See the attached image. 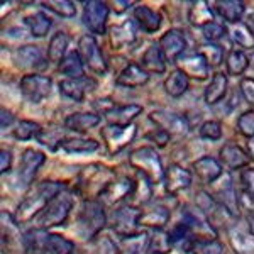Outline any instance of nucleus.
<instances>
[{
	"label": "nucleus",
	"instance_id": "1",
	"mask_svg": "<svg viewBox=\"0 0 254 254\" xmlns=\"http://www.w3.org/2000/svg\"><path fill=\"white\" fill-rule=\"evenodd\" d=\"M61 191H64V183L53 182V180H46V182H39L31 187L27 195L20 200L15 210V219L17 222H29V220H36L41 212H44L49 203L58 196Z\"/></svg>",
	"mask_w": 254,
	"mask_h": 254
},
{
	"label": "nucleus",
	"instance_id": "2",
	"mask_svg": "<svg viewBox=\"0 0 254 254\" xmlns=\"http://www.w3.org/2000/svg\"><path fill=\"white\" fill-rule=\"evenodd\" d=\"M107 225L105 208L98 200H85L75 222V232L85 243L98 239V234Z\"/></svg>",
	"mask_w": 254,
	"mask_h": 254
},
{
	"label": "nucleus",
	"instance_id": "3",
	"mask_svg": "<svg viewBox=\"0 0 254 254\" xmlns=\"http://www.w3.org/2000/svg\"><path fill=\"white\" fill-rule=\"evenodd\" d=\"M129 165L137 171L139 175H142L144 178L149 180L153 185L165 182L166 170L161 163V158L156 153V149L151 146H142L134 149L129 154Z\"/></svg>",
	"mask_w": 254,
	"mask_h": 254
},
{
	"label": "nucleus",
	"instance_id": "4",
	"mask_svg": "<svg viewBox=\"0 0 254 254\" xmlns=\"http://www.w3.org/2000/svg\"><path fill=\"white\" fill-rule=\"evenodd\" d=\"M114 180V171L104 165H88L80 171L78 180H76V190L87 200H95L93 196H100L110 182Z\"/></svg>",
	"mask_w": 254,
	"mask_h": 254
},
{
	"label": "nucleus",
	"instance_id": "5",
	"mask_svg": "<svg viewBox=\"0 0 254 254\" xmlns=\"http://www.w3.org/2000/svg\"><path fill=\"white\" fill-rule=\"evenodd\" d=\"M73 203H75L73 193H69L68 190L61 191V193L44 208V212H41V214L36 217V224H34L36 229L48 231V229L58 227V225L64 224V220L68 219L69 212H71V208H73Z\"/></svg>",
	"mask_w": 254,
	"mask_h": 254
},
{
	"label": "nucleus",
	"instance_id": "6",
	"mask_svg": "<svg viewBox=\"0 0 254 254\" xmlns=\"http://www.w3.org/2000/svg\"><path fill=\"white\" fill-rule=\"evenodd\" d=\"M78 53L83 60V64L87 66L93 75L104 76L109 71V64L105 60L102 48L98 46L95 36L92 34H85L81 36L78 41Z\"/></svg>",
	"mask_w": 254,
	"mask_h": 254
},
{
	"label": "nucleus",
	"instance_id": "7",
	"mask_svg": "<svg viewBox=\"0 0 254 254\" xmlns=\"http://www.w3.org/2000/svg\"><path fill=\"white\" fill-rule=\"evenodd\" d=\"M20 93L31 104H41L43 100L51 95L53 81L49 76L41 75V73H29L20 78L19 83Z\"/></svg>",
	"mask_w": 254,
	"mask_h": 254
},
{
	"label": "nucleus",
	"instance_id": "8",
	"mask_svg": "<svg viewBox=\"0 0 254 254\" xmlns=\"http://www.w3.org/2000/svg\"><path fill=\"white\" fill-rule=\"evenodd\" d=\"M137 134L136 126H127V127H119V126H105L100 129V136L104 139L105 147H107L110 156L122 153L130 142L134 141Z\"/></svg>",
	"mask_w": 254,
	"mask_h": 254
},
{
	"label": "nucleus",
	"instance_id": "9",
	"mask_svg": "<svg viewBox=\"0 0 254 254\" xmlns=\"http://www.w3.org/2000/svg\"><path fill=\"white\" fill-rule=\"evenodd\" d=\"M110 5L102 0H88L83 5V20L85 27L92 32V36H102L107 32Z\"/></svg>",
	"mask_w": 254,
	"mask_h": 254
},
{
	"label": "nucleus",
	"instance_id": "10",
	"mask_svg": "<svg viewBox=\"0 0 254 254\" xmlns=\"http://www.w3.org/2000/svg\"><path fill=\"white\" fill-rule=\"evenodd\" d=\"M182 222L190 229V232L196 241H215L217 239V229L208 222V219L196 207L185 208L182 215Z\"/></svg>",
	"mask_w": 254,
	"mask_h": 254
},
{
	"label": "nucleus",
	"instance_id": "11",
	"mask_svg": "<svg viewBox=\"0 0 254 254\" xmlns=\"http://www.w3.org/2000/svg\"><path fill=\"white\" fill-rule=\"evenodd\" d=\"M136 188V180H130L127 176H119L110 182V185L105 188L98 196V202L104 207H114L117 203L124 202L126 198L132 196Z\"/></svg>",
	"mask_w": 254,
	"mask_h": 254
},
{
	"label": "nucleus",
	"instance_id": "12",
	"mask_svg": "<svg viewBox=\"0 0 254 254\" xmlns=\"http://www.w3.org/2000/svg\"><path fill=\"white\" fill-rule=\"evenodd\" d=\"M149 121L153 122L158 129H163L173 136H185L190 129L187 117L183 114H176V112H168V110H154L149 114Z\"/></svg>",
	"mask_w": 254,
	"mask_h": 254
},
{
	"label": "nucleus",
	"instance_id": "13",
	"mask_svg": "<svg viewBox=\"0 0 254 254\" xmlns=\"http://www.w3.org/2000/svg\"><path fill=\"white\" fill-rule=\"evenodd\" d=\"M139 219H141V208L134 205H122L114 212L112 229L117 236L129 237L137 232Z\"/></svg>",
	"mask_w": 254,
	"mask_h": 254
},
{
	"label": "nucleus",
	"instance_id": "14",
	"mask_svg": "<svg viewBox=\"0 0 254 254\" xmlns=\"http://www.w3.org/2000/svg\"><path fill=\"white\" fill-rule=\"evenodd\" d=\"M46 163V154L41 153L38 149H26L22 153L19 163L17 180L20 187H31L38 175L39 168Z\"/></svg>",
	"mask_w": 254,
	"mask_h": 254
},
{
	"label": "nucleus",
	"instance_id": "15",
	"mask_svg": "<svg viewBox=\"0 0 254 254\" xmlns=\"http://www.w3.org/2000/svg\"><path fill=\"white\" fill-rule=\"evenodd\" d=\"M175 63H176V69L183 71L188 78H191V80H207L208 68H210V66H208L207 60L203 58L198 51H196V53H185V55L180 56Z\"/></svg>",
	"mask_w": 254,
	"mask_h": 254
},
{
	"label": "nucleus",
	"instance_id": "16",
	"mask_svg": "<svg viewBox=\"0 0 254 254\" xmlns=\"http://www.w3.org/2000/svg\"><path fill=\"white\" fill-rule=\"evenodd\" d=\"M215 193H217V200L219 203L225 208L231 217H239L241 214V207H239V196H237L234 182L229 175H222L220 176L219 185L215 187Z\"/></svg>",
	"mask_w": 254,
	"mask_h": 254
},
{
	"label": "nucleus",
	"instance_id": "17",
	"mask_svg": "<svg viewBox=\"0 0 254 254\" xmlns=\"http://www.w3.org/2000/svg\"><path fill=\"white\" fill-rule=\"evenodd\" d=\"M46 60L44 53L41 51V48L34 46V44H26L20 46L14 51V63L19 68L27 69V71H39V69L46 68Z\"/></svg>",
	"mask_w": 254,
	"mask_h": 254
},
{
	"label": "nucleus",
	"instance_id": "18",
	"mask_svg": "<svg viewBox=\"0 0 254 254\" xmlns=\"http://www.w3.org/2000/svg\"><path fill=\"white\" fill-rule=\"evenodd\" d=\"M166 61H176L187 51V38L180 29H170L161 36L158 43Z\"/></svg>",
	"mask_w": 254,
	"mask_h": 254
},
{
	"label": "nucleus",
	"instance_id": "19",
	"mask_svg": "<svg viewBox=\"0 0 254 254\" xmlns=\"http://www.w3.org/2000/svg\"><path fill=\"white\" fill-rule=\"evenodd\" d=\"M58 88H60L61 95L69 98V100L83 102L85 97L90 95V93L97 88V81L92 78H87V76H83V78H75V80L64 78L58 83Z\"/></svg>",
	"mask_w": 254,
	"mask_h": 254
},
{
	"label": "nucleus",
	"instance_id": "20",
	"mask_svg": "<svg viewBox=\"0 0 254 254\" xmlns=\"http://www.w3.org/2000/svg\"><path fill=\"white\" fill-rule=\"evenodd\" d=\"M195 207L207 217L208 222H210L212 225H214V222H219V224L224 225L225 217H231L227 212H225V208L219 203V200H217L214 195L208 193V191H198V193H196Z\"/></svg>",
	"mask_w": 254,
	"mask_h": 254
},
{
	"label": "nucleus",
	"instance_id": "21",
	"mask_svg": "<svg viewBox=\"0 0 254 254\" xmlns=\"http://www.w3.org/2000/svg\"><path fill=\"white\" fill-rule=\"evenodd\" d=\"M193 182V176L187 168L180 166V165H171L168 166L166 175H165V190L166 193L176 195L180 191L187 190L188 187Z\"/></svg>",
	"mask_w": 254,
	"mask_h": 254
},
{
	"label": "nucleus",
	"instance_id": "22",
	"mask_svg": "<svg viewBox=\"0 0 254 254\" xmlns=\"http://www.w3.org/2000/svg\"><path fill=\"white\" fill-rule=\"evenodd\" d=\"M137 26L132 19H127L124 22L116 24L109 29V38H110V46L114 49L126 48L129 44H132L137 38Z\"/></svg>",
	"mask_w": 254,
	"mask_h": 254
},
{
	"label": "nucleus",
	"instance_id": "23",
	"mask_svg": "<svg viewBox=\"0 0 254 254\" xmlns=\"http://www.w3.org/2000/svg\"><path fill=\"white\" fill-rule=\"evenodd\" d=\"M141 112H142V107L137 104L112 105L107 112H104V116L110 126L127 127V126H132V121L141 116Z\"/></svg>",
	"mask_w": 254,
	"mask_h": 254
},
{
	"label": "nucleus",
	"instance_id": "24",
	"mask_svg": "<svg viewBox=\"0 0 254 254\" xmlns=\"http://www.w3.org/2000/svg\"><path fill=\"white\" fill-rule=\"evenodd\" d=\"M149 81V73L137 63H129L122 68V71L117 75L116 83L122 88H137L144 87Z\"/></svg>",
	"mask_w": 254,
	"mask_h": 254
},
{
	"label": "nucleus",
	"instance_id": "25",
	"mask_svg": "<svg viewBox=\"0 0 254 254\" xmlns=\"http://www.w3.org/2000/svg\"><path fill=\"white\" fill-rule=\"evenodd\" d=\"M168 220H170V210L163 203H146L144 208H141L139 225H146L154 231L165 227Z\"/></svg>",
	"mask_w": 254,
	"mask_h": 254
},
{
	"label": "nucleus",
	"instance_id": "26",
	"mask_svg": "<svg viewBox=\"0 0 254 254\" xmlns=\"http://www.w3.org/2000/svg\"><path fill=\"white\" fill-rule=\"evenodd\" d=\"M132 20L141 31L154 34L161 27V15L147 5H136L132 10Z\"/></svg>",
	"mask_w": 254,
	"mask_h": 254
},
{
	"label": "nucleus",
	"instance_id": "27",
	"mask_svg": "<svg viewBox=\"0 0 254 254\" xmlns=\"http://www.w3.org/2000/svg\"><path fill=\"white\" fill-rule=\"evenodd\" d=\"M220 163L222 166H225L227 170H241L243 166H246L249 163V156L248 153L241 147L239 144H234V142H227L220 147Z\"/></svg>",
	"mask_w": 254,
	"mask_h": 254
},
{
	"label": "nucleus",
	"instance_id": "28",
	"mask_svg": "<svg viewBox=\"0 0 254 254\" xmlns=\"http://www.w3.org/2000/svg\"><path fill=\"white\" fill-rule=\"evenodd\" d=\"M193 173L203 183H215L222 176V163L212 156L198 158L193 163Z\"/></svg>",
	"mask_w": 254,
	"mask_h": 254
},
{
	"label": "nucleus",
	"instance_id": "29",
	"mask_svg": "<svg viewBox=\"0 0 254 254\" xmlns=\"http://www.w3.org/2000/svg\"><path fill=\"white\" fill-rule=\"evenodd\" d=\"M102 122V116L97 112H75L64 119V127L75 132H87Z\"/></svg>",
	"mask_w": 254,
	"mask_h": 254
},
{
	"label": "nucleus",
	"instance_id": "30",
	"mask_svg": "<svg viewBox=\"0 0 254 254\" xmlns=\"http://www.w3.org/2000/svg\"><path fill=\"white\" fill-rule=\"evenodd\" d=\"M212 9L224 20L237 24L246 12V3L243 0H215V2H212Z\"/></svg>",
	"mask_w": 254,
	"mask_h": 254
},
{
	"label": "nucleus",
	"instance_id": "31",
	"mask_svg": "<svg viewBox=\"0 0 254 254\" xmlns=\"http://www.w3.org/2000/svg\"><path fill=\"white\" fill-rule=\"evenodd\" d=\"M227 76L224 75V73L217 71L214 76H212V80L208 81L205 92H203V102H205L207 105H215L219 104V102L224 100L225 93H227Z\"/></svg>",
	"mask_w": 254,
	"mask_h": 254
},
{
	"label": "nucleus",
	"instance_id": "32",
	"mask_svg": "<svg viewBox=\"0 0 254 254\" xmlns=\"http://www.w3.org/2000/svg\"><path fill=\"white\" fill-rule=\"evenodd\" d=\"M69 43H71V38H69L68 32H64V31L56 32V34L51 38V41H49V44H48V53H46L48 61L60 64L61 61H63L64 56L69 53L68 51Z\"/></svg>",
	"mask_w": 254,
	"mask_h": 254
},
{
	"label": "nucleus",
	"instance_id": "33",
	"mask_svg": "<svg viewBox=\"0 0 254 254\" xmlns=\"http://www.w3.org/2000/svg\"><path fill=\"white\" fill-rule=\"evenodd\" d=\"M149 253V234L136 232L129 237H122L119 243V254H147Z\"/></svg>",
	"mask_w": 254,
	"mask_h": 254
},
{
	"label": "nucleus",
	"instance_id": "34",
	"mask_svg": "<svg viewBox=\"0 0 254 254\" xmlns=\"http://www.w3.org/2000/svg\"><path fill=\"white\" fill-rule=\"evenodd\" d=\"M141 66L144 68L147 73H156V75L166 71V58L163 56L158 44H149L146 51L142 53Z\"/></svg>",
	"mask_w": 254,
	"mask_h": 254
},
{
	"label": "nucleus",
	"instance_id": "35",
	"mask_svg": "<svg viewBox=\"0 0 254 254\" xmlns=\"http://www.w3.org/2000/svg\"><path fill=\"white\" fill-rule=\"evenodd\" d=\"M229 243L236 254H254V236L241 227L229 229Z\"/></svg>",
	"mask_w": 254,
	"mask_h": 254
},
{
	"label": "nucleus",
	"instance_id": "36",
	"mask_svg": "<svg viewBox=\"0 0 254 254\" xmlns=\"http://www.w3.org/2000/svg\"><path fill=\"white\" fill-rule=\"evenodd\" d=\"M60 149L68 154H90L98 149V141L90 137H66L60 144Z\"/></svg>",
	"mask_w": 254,
	"mask_h": 254
},
{
	"label": "nucleus",
	"instance_id": "37",
	"mask_svg": "<svg viewBox=\"0 0 254 254\" xmlns=\"http://www.w3.org/2000/svg\"><path fill=\"white\" fill-rule=\"evenodd\" d=\"M58 71L69 80L83 78V60L78 51H69L58 64Z\"/></svg>",
	"mask_w": 254,
	"mask_h": 254
},
{
	"label": "nucleus",
	"instance_id": "38",
	"mask_svg": "<svg viewBox=\"0 0 254 254\" xmlns=\"http://www.w3.org/2000/svg\"><path fill=\"white\" fill-rule=\"evenodd\" d=\"M163 85H165V92L168 95L173 98H180L182 95H185L188 87H190V78H188L183 71L175 69V71H171L170 75L166 76Z\"/></svg>",
	"mask_w": 254,
	"mask_h": 254
},
{
	"label": "nucleus",
	"instance_id": "39",
	"mask_svg": "<svg viewBox=\"0 0 254 254\" xmlns=\"http://www.w3.org/2000/svg\"><path fill=\"white\" fill-rule=\"evenodd\" d=\"M173 237L165 229H154L149 234V254H170L173 251Z\"/></svg>",
	"mask_w": 254,
	"mask_h": 254
},
{
	"label": "nucleus",
	"instance_id": "40",
	"mask_svg": "<svg viewBox=\"0 0 254 254\" xmlns=\"http://www.w3.org/2000/svg\"><path fill=\"white\" fill-rule=\"evenodd\" d=\"M24 24H26L31 36H34V38H44V36H48L49 29H51L53 20L46 14H43V12H38V14L24 17Z\"/></svg>",
	"mask_w": 254,
	"mask_h": 254
},
{
	"label": "nucleus",
	"instance_id": "41",
	"mask_svg": "<svg viewBox=\"0 0 254 254\" xmlns=\"http://www.w3.org/2000/svg\"><path fill=\"white\" fill-rule=\"evenodd\" d=\"M190 22L196 27H205L207 24L214 22V12H212V7L208 5L207 2H202V0H196V2L191 3L190 7Z\"/></svg>",
	"mask_w": 254,
	"mask_h": 254
},
{
	"label": "nucleus",
	"instance_id": "42",
	"mask_svg": "<svg viewBox=\"0 0 254 254\" xmlns=\"http://www.w3.org/2000/svg\"><path fill=\"white\" fill-rule=\"evenodd\" d=\"M46 239L48 232L41 231V229H32L31 232H27L24 236V244L22 248L26 249L29 254H46Z\"/></svg>",
	"mask_w": 254,
	"mask_h": 254
},
{
	"label": "nucleus",
	"instance_id": "43",
	"mask_svg": "<svg viewBox=\"0 0 254 254\" xmlns=\"http://www.w3.org/2000/svg\"><path fill=\"white\" fill-rule=\"evenodd\" d=\"M229 36L236 44H239L244 49H254V32L251 27L244 22L231 24L229 27Z\"/></svg>",
	"mask_w": 254,
	"mask_h": 254
},
{
	"label": "nucleus",
	"instance_id": "44",
	"mask_svg": "<svg viewBox=\"0 0 254 254\" xmlns=\"http://www.w3.org/2000/svg\"><path fill=\"white\" fill-rule=\"evenodd\" d=\"M171 237H173V244L176 249H180L182 253H191L195 246V237L185 224L180 222L178 225H175V229L171 231Z\"/></svg>",
	"mask_w": 254,
	"mask_h": 254
},
{
	"label": "nucleus",
	"instance_id": "45",
	"mask_svg": "<svg viewBox=\"0 0 254 254\" xmlns=\"http://www.w3.org/2000/svg\"><path fill=\"white\" fill-rule=\"evenodd\" d=\"M41 5H43V9L53 12L63 19H71L76 14V5L71 0H46V2H41Z\"/></svg>",
	"mask_w": 254,
	"mask_h": 254
},
{
	"label": "nucleus",
	"instance_id": "46",
	"mask_svg": "<svg viewBox=\"0 0 254 254\" xmlns=\"http://www.w3.org/2000/svg\"><path fill=\"white\" fill-rule=\"evenodd\" d=\"M225 66H227L229 75H243L246 68L249 66V58L241 49H232V51H229L227 58H225Z\"/></svg>",
	"mask_w": 254,
	"mask_h": 254
},
{
	"label": "nucleus",
	"instance_id": "47",
	"mask_svg": "<svg viewBox=\"0 0 254 254\" xmlns=\"http://www.w3.org/2000/svg\"><path fill=\"white\" fill-rule=\"evenodd\" d=\"M46 249L49 254H73L75 253V244H73V241L66 239L61 234H48Z\"/></svg>",
	"mask_w": 254,
	"mask_h": 254
},
{
	"label": "nucleus",
	"instance_id": "48",
	"mask_svg": "<svg viewBox=\"0 0 254 254\" xmlns=\"http://www.w3.org/2000/svg\"><path fill=\"white\" fill-rule=\"evenodd\" d=\"M43 130L38 122L34 121H19L14 129V137L17 141H31V139L38 137Z\"/></svg>",
	"mask_w": 254,
	"mask_h": 254
},
{
	"label": "nucleus",
	"instance_id": "49",
	"mask_svg": "<svg viewBox=\"0 0 254 254\" xmlns=\"http://www.w3.org/2000/svg\"><path fill=\"white\" fill-rule=\"evenodd\" d=\"M132 196L136 198V202L146 205V203L151 200V196H153V183H151L147 178H144L142 175L137 173V176H136V188H134Z\"/></svg>",
	"mask_w": 254,
	"mask_h": 254
},
{
	"label": "nucleus",
	"instance_id": "50",
	"mask_svg": "<svg viewBox=\"0 0 254 254\" xmlns=\"http://www.w3.org/2000/svg\"><path fill=\"white\" fill-rule=\"evenodd\" d=\"M198 53L207 60L208 66H219V64L224 61V48L220 46V44L208 43L205 46L200 48Z\"/></svg>",
	"mask_w": 254,
	"mask_h": 254
},
{
	"label": "nucleus",
	"instance_id": "51",
	"mask_svg": "<svg viewBox=\"0 0 254 254\" xmlns=\"http://www.w3.org/2000/svg\"><path fill=\"white\" fill-rule=\"evenodd\" d=\"M198 134L205 141H219L222 137V124L219 121H205L200 126Z\"/></svg>",
	"mask_w": 254,
	"mask_h": 254
},
{
	"label": "nucleus",
	"instance_id": "52",
	"mask_svg": "<svg viewBox=\"0 0 254 254\" xmlns=\"http://www.w3.org/2000/svg\"><path fill=\"white\" fill-rule=\"evenodd\" d=\"M191 254H224V246L219 239L215 241H196Z\"/></svg>",
	"mask_w": 254,
	"mask_h": 254
},
{
	"label": "nucleus",
	"instance_id": "53",
	"mask_svg": "<svg viewBox=\"0 0 254 254\" xmlns=\"http://www.w3.org/2000/svg\"><path fill=\"white\" fill-rule=\"evenodd\" d=\"M237 130L243 134L244 137L254 139V110L241 114L237 119Z\"/></svg>",
	"mask_w": 254,
	"mask_h": 254
},
{
	"label": "nucleus",
	"instance_id": "54",
	"mask_svg": "<svg viewBox=\"0 0 254 254\" xmlns=\"http://www.w3.org/2000/svg\"><path fill=\"white\" fill-rule=\"evenodd\" d=\"M202 32H203V38H205L208 43H215V41H219L220 38L225 36V27L222 24L217 22V20H214V22L207 24L205 27H202Z\"/></svg>",
	"mask_w": 254,
	"mask_h": 254
},
{
	"label": "nucleus",
	"instance_id": "55",
	"mask_svg": "<svg viewBox=\"0 0 254 254\" xmlns=\"http://www.w3.org/2000/svg\"><path fill=\"white\" fill-rule=\"evenodd\" d=\"M93 254H119V246L107 236L98 237V239L95 241Z\"/></svg>",
	"mask_w": 254,
	"mask_h": 254
},
{
	"label": "nucleus",
	"instance_id": "56",
	"mask_svg": "<svg viewBox=\"0 0 254 254\" xmlns=\"http://www.w3.org/2000/svg\"><path fill=\"white\" fill-rule=\"evenodd\" d=\"M241 183H243L246 193L251 196V198H254V166L246 168L243 173H241Z\"/></svg>",
	"mask_w": 254,
	"mask_h": 254
},
{
	"label": "nucleus",
	"instance_id": "57",
	"mask_svg": "<svg viewBox=\"0 0 254 254\" xmlns=\"http://www.w3.org/2000/svg\"><path fill=\"white\" fill-rule=\"evenodd\" d=\"M241 95L249 105H254V78H243L239 83Z\"/></svg>",
	"mask_w": 254,
	"mask_h": 254
},
{
	"label": "nucleus",
	"instance_id": "58",
	"mask_svg": "<svg viewBox=\"0 0 254 254\" xmlns=\"http://www.w3.org/2000/svg\"><path fill=\"white\" fill-rule=\"evenodd\" d=\"M146 137L149 139V141H153L154 144L159 146V147H165V146L168 144V142H170V139H171V136L166 132V130L158 129V127H156V130H154V132L147 134Z\"/></svg>",
	"mask_w": 254,
	"mask_h": 254
},
{
	"label": "nucleus",
	"instance_id": "59",
	"mask_svg": "<svg viewBox=\"0 0 254 254\" xmlns=\"http://www.w3.org/2000/svg\"><path fill=\"white\" fill-rule=\"evenodd\" d=\"M12 166V154L7 149L0 151V175H5L10 171Z\"/></svg>",
	"mask_w": 254,
	"mask_h": 254
},
{
	"label": "nucleus",
	"instance_id": "60",
	"mask_svg": "<svg viewBox=\"0 0 254 254\" xmlns=\"http://www.w3.org/2000/svg\"><path fill=\"white\" fill-rule=\"evenodd\" d=\"M134 3H136L134 0H116V2H112L110 9L116 12V14H124L126 10H129V9H132V7H136Z\"/></svg>",
	"mask_w": 254,
	"mask_h": 254
},
{
	"label": "nucleus",
	"instance_id": "61",
	"mask_svg": "<svg viewBox=\"0 0 254 254\" xmlns=\"http://www.w3.org/2000/svg\"><path fill=\"white\" fill-rule=\"evenodd\" d=\"M15 122V116L10 112V110L7 109H2L0 110V127L2 129H7V127H10L12 124Z\"/></svg>",
	"mask_w": 254,
	"mask_h": 254
},
{
	"label": "nucleus",
	"instance_id": "62",
	"mask_svg": "<svg viewBox=\"0 0 254 254\" xmlns=\"http://www.w3.org/2000/svg\"><path fill=\"white\" fill-rule=\"evenodd\" d=\"M248 231L254 236V212L248 217Z\"/></svg>",
	"mask_w": 254,
	"mask_h": 254
},
{
	"label": "nucleus",
	"instance_id": "63",
	"mask_svg": "<svg viewBox=\"0 0 254 254\" xmlns=\"http://www.w3.org/2000/svg\"><path fill=\"white\" fill-rule=\"evenodd\" d=\"M248 26L251 27V31L254 32V12H253V14H249V17H248Z\"/></svg>",
	"mask_w": 254,
	"mask_h": 254
},
{
	"label": "nucleus",
	"instance_id": "64",
	"mask_svg": "<svg viewBox=\"0 0 254 254\" xmlns=\"http://www.w3.org/2000/svg\"><path fill=\"white\" fill-rule=\"evenodd\" d=\"M249 66H251L254 69V53H253V56L249 58Z\"/></svg>",
	"mask_w": 254,
	"mask_h": 254
}]
</instances>
